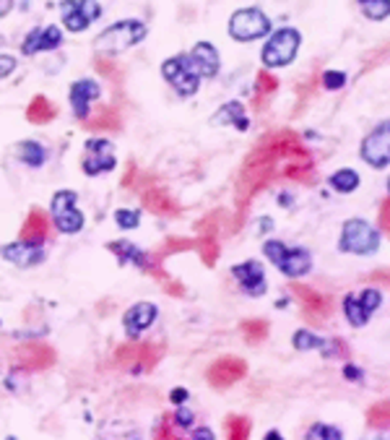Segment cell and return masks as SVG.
<instances>
[{
  "label": "cell",
  "mask_w": 390,
  "mask_h": 440,
  "mask_svg": "<svg viewBox=\"0 0 390 440\" xmlns=\"http://www.w3.org/2000/svg\"><path fill=\"white\" fill-rule=\"evenodd\" d=\"M0 253H3V258L6 261H11V264L21 266V269H29V266H37L45 261V248L42 245H32V242H11V245H3L0 248Z\"/></svg>",
  "instance_id": "obj_15"
},
{
  "label": "cell",
  "mask_w": 390,
  "mask_h": 440,
  "mask_svg": "<svg viewBox=\"0 0 390 440\" xmlns=\"http://www.w3.org/2000/svg\"><path fill=\"white\" fill-rule=\"evenodd\" d=\"M63 45V32L57 26H37L24 37L21 52L24 55H37V52H47V50H57Z\"/></svg>",
  "instance_id": "obj_12"
},
{
  "label": "cell",
  "mask_w": 390,
  "mask_h": 440,
  "mask_svg": "<svg viewBox=\"0 0 390 440\" xmlns=\"http://www.w3.org/2000/svg\"><path fill=\"white\" fill-rule=\"evenodd\" d=\"M193 438H214V432L203 427V430H195V432H193Z\"/></svg>",
  "instance_id": "obj_46"
},
{
  "label": "cell",
  "mask_w": 390,
  "mask_h": 440,
  "mask_svg": "<svg viewBox=\"0 0 390 440\" xmlns=\"http://www.w3.org/2000/svg\"><path fill=\"white\" fill-rule=\"evenodd\" d=\"M359 154L362 159L374 169H388L390 162V130H388V120H382L377 128L365 136L362 146H359Z\"/></svg>",
  "instance_id": "obj_7"
},
{
  "label": "cell",
  "mask_w": 390,
  "mask_h": 440,
  "mask_svg": "<svg viewBox=\"0 0 390 440\" xmlns=\"http://www.w3.org/2000/svg\"><path fill=\"white\" fill-rule=\"evenodd\" d=\"M307 438L310 440H341V430H335V427H328V424H312L310 430H307Z\"/></svg>",
  "instance_id": "obj_34"
},
{
  "label": "cell",
  "mask_w": 390,
  "mask_h": 440,
  "mask_svg": "<svg viewBox=\"0 0 390 440\" xmlns=\"http://www.w3.org/2000/svg\"><path fill=\"white\" fill-rule=\"evenodd\" d=\"M331 185H333V191H338V193H354L359 188V175L354 169L343 167L331 177Z\"/></svg>",
  "instance_id": "obj_26"
},
{
  "label": "cell",
  "mask_w": 390,
  "mask_h": 440,
  "mask_svg": "<svg viewBox=\"0 0 390 440\" xmlns=\"http://www.w3.org/2000/svg\"><path fill=\"white\" fill-rule=\"evenodd\" d=\"M326 342L320 337H315V334H310V331H297L294 334V346L299 349V352H307V349H318V346H323Z\"/></svg>",
  "instance_id": "obj_33"
},
{
  "label": "cell",
  "mask_w": 390,
  "mask_h": 440,
  "mask_svg": "<svg viewBox=\"0 0 390 440\" xmlns=\"http://www.w3.org/2000/svg\"><path fill=\"white\" fill-rule=\"evenodd\" d=\"M115 169V154L112 144L104 138H91L86 144V159H84V172L86 175H102Z\"/></svg>",
  "instance_id": "obj_9"
},
{
  "label": "cell",
  "mask_w": 390,
  "mask_h": 440,
  "mask_svg": "<svg viewBox=\"0 0 390 440\" xmlns=\"http://www.w3.org/2000/svg\"><path fill=\"white\" fill-rule=\"evenodd\" d=\"M11 11H13V0H0V18L8 16Z\"/></svg>",
  "instance_id": "obj_45"
},
{
  "label": "cell",
  "mask_w": 390,
  "mask_h": 440,
  "mask_svg": "<svg viewBox=\"0 0 390 440\" xmlns=\"http://www.w3.org/2000/svg\"><path fill=\"white\" fill-rule=\"evenodd\" d=\"M156 305L151 303H136L130 310L125 312V318H122V326H125V334L130 339H136L141 331L151 326L154 320H156Z\"/></svg>",
  "instance_id": "obj_16"
},
{
  "label": "cell",
  "mask_w": 390,
  "mask_h": 440,
  "mask_svg": "<svg viewBox=\"0 0 390 440\" xmlns=\"http://www.w3.org/2000/svg\"><path fill=\"white\" fill-rule=\"evenodd\" d=\"M169 399L175 401V404H185V399H188V391H185V388H175V391H172V396H169Z\"/></svg>",
  "instance_id": "obj_44"
},
{
  "label": "cell",
  "mask_w": 390,
  "mask_h": 440,
  "mask_svg": "<svg viewBox=\"0 0 390 440\" xmlns=\"http://www.w3.org/2000/svg\"><path fill=\"white\" fill-rule=\"evenodd\" d=\"M226 435L231 440H245L250 435V419L247 417H229L226 419Z\"/></svg>",
  "instance_id": "obj_30"
},
{
  "label": "cell",
  "mask_w": 390,
  "mask_h": 440,
  "mask_svg": "<svg viewBox=\"0 0 390 440\" xmlns=\"http://www.w3.org/2000/svg\"><path fill=\"white\" fill-rule=\"evenodd\" d=\"M268 32H271V18L260 9H242L237 13H231L229 18V37L237 42L260 40Z\"/></svg>",
  "instance_id": "obj_4"
},
{
  "label": "cell",
  "mask_w": 390,
  "mask_h": 440,
  "mask_svg": "<svg viewBox=\"0 0 390 440\" xmlns=\"http://www.w3.org/2000/svg\"><path fill=\"white\" fill-rule=\"evenodd\" d=\"M26 115H29V120L32 123H47L52 115H55V110H52V104L45 99V96H37L32 102V107L26 110Z\"/></svg>",
  "instance_id": "obj_28"
},
{
  "label": "cell",
  "mask_w": 390,
  "mask_h": 440,
  "mask_svg": "<svg viewBox=\"0 0 390 440\" xmlns=\"http://www.w3.org/2000/svg\"><path fill=\"white\" fill-rule=\"evenodd\" d=\"M343 376L349 378V380H359V378H362V370H357L354 365H346V368H343Z\"/></svg>",
  "instance_id": "obj_43"
},
{
  "label": "cell",
  "mask_w": 390,
  "mask_h": 440,
  "mask_svg": "<svg viewBox=\"0 0 390 440\" xmlns=\"http://www.w3.org/2000/svg\"><path fill=\"white\" fill-rule=\"evenodd\" d=\"M231 273H234L239 287L245 289L250 297H260L265 292V273H263V266L258 264V261H245V264L234 266Z\"/></svg>",
  "instance_id": "obj_13"
},
{
  "label": "cell",
  "mask_w": 390,
  "mask_h": 440,
  "mask_svg": "<svg viewBox=\"0 0 390 440\" xmlns=\"http://www.w3.org/2000/svg\"><path fill=\"white\" fill-rule=\"evenodd\" d=\"M50 235V216L42 208H32V214L26 216L24 227H21V240L32 242V245H42Z\"/></svg>",
  "instance_id": "obj_18"
},
{
  "label": "cell",
  "mask_w": 390,
  "mask_h": 440,
  "mask_svg": "<svg viewBox=\"0 0 390 440\" xmlns=\"http://www.w3.org/2000/svg\"><path fill=\"white\" fill-rule=\"evenodd\" d=\"M161 349L159 346H151V344H127V346H120L117 354H115V362H117L120 368L125 370H149L156 365L159 360Z\"/></svg>",
  "instance_id": "obj_8"
},
{
  "label": "cell",
  "mask_w": 390,
  "mask_h": 440,
  "mask_svg": "<svg viewBox=\"0 0 390 440\" xmlns=\"http://www.w3.org/2000/svg\"><path fill=\"white\" fill-rule=\"evenodd\" d=\"M382 232L374 230L365 219H349L341 227V240H338V250L341 253H354V256H372L374 250L380 248Z\"/></svg>",
  "instance_id": "obj_1"
},
{
  "label": "cell",
  "mask_w": 390,
  "mask_h": 440,
  "mask_svg": "<svg viewBox=\"0 0 390 440\" xmlns=\"http://www.w3.org/2000/svg\"><path fill=\"white\" fill-rule=\"evenodd\" d=\"M99 94H102V89H99V84L96 81H88V79H79L76 84L71 86V107H73V115L79 118V120H86L88 118V104L94 102V99H99Z\"/></svg>",
  "instance_id": "obj_14"
},
{
  "label": "cell",
  "mask_w": 390,
  "mask_h": 440,
  "mask_svg": "<svg viewBox=\"0 0 390 440\" xmlns=\"http://www.w3.org/2000/svg\"><path fill=\"white\" fill-rule=\"evenodd\" d=\"M161 76L167 79V84H172V89H175L180 96H193L200 86V79L190 68L188 55H177V57L164 60V63H161Z\"/></svg>",
  "instance_id": "obj_6"
},
{
  "label": "cell",
  "mask_w": 390,
  "mask_h": 440,
  "mask_svg": "<svg viewBox=\"0 0 390 440\" xmlns=\"http://www.w3.org/2000/svg\"><path fill=\"white\" fill-rule=\"evenodd\" d=\"M110 250H112V253H117L120 261H130V264L141 266V269H149V266H151V261H149V256H146L144 250L136 248V245H130V242H127V240L112 242Z\"/></svg>",
  "instance_id": "obj_22"
},
{
  "label": "cell",
  "mask_w": 390,
  "mask_h": 440,
  "mask_svg": "<svg viewBox=\"0 0 390 440\" xmlns=\"http://www.w3.org/2000/svg\"><path fill=\"white\" fill-rule=\"evenodd\" d=\"M79 3V11H81V16L86 18L88 24H94L96 18L102 16V6L96 3V0H76Z\"/></svg>",
  "instance_id": "obj_35"
},
{
  "label": "cell",
  "mask_w": 390,
  "mask_h": 440,
  "mask_svg": "<svg viewBox=\"0 0 390 440\" xmlns=\"http://www.w3.org/2000/svg\"><path fill=\"white\" fill-rule=\"evenodd\" d=\"M343 312H346V318H349L351 326H365L367 320H369V312L365 310V305L359 303V295H346L343 297Z\"/></svg>",
  "instance_id": "obj_25"
},
{
  "label": "cell",
  "mask_w": 390,
  "mask_h": 440,
  "mask_svg": "<svg viewBox=\"0 0 390 440\" xmlns=\"http://www.w3.org/2000/svg\"><path fill=\"white\" fill-rule=\"evenodd\" d=\"M294 295H297V300L302 303V310L307 318H312V320L328 318V312H331V300H328L326 295H320V292L304 287V284H297Z\"/></svg>",
  "instance_id": "obj_17"
},
{
  "label": "cell",
  "mask_w": 390,
  "mask_h": 440,
  "mask_svg": "<svg viewBox=\"0 0 390 440\" xmlns=\"http://www.w3.org/2000/svg\"><path fill=\"white\" fill-rule=\"evenodd\" d=\"M146 37V24L138 21V18H125V21H117L112 24L110 29H104L99 37H96V47L102 52H110V55H117L127 47H136L138 42Z\"/></svg>",
  "instance_id": "obj_2"
},
{
  "label": "cell",
  "mask_w": 390,
  "mask_h": 440,
  "mask_svg": "<svg viewBox=\"0 0 390 440\" xmlns=\"http://www.w3.org/2000/svg\"><path fill=\"white\" fill-rule=\"evenodd\" d=\"M362 11H365L367 18L382 21V18H388V13H390V3L388 0H365V3H362Z\"/></svg>",
  "instance_id": "obj_29"
},
{
  "label": "cell",
  "mask_w": 390,
  "mask_h": 440,
  "mask_svg": "<svg viewBox=\"0 0 390 440\" xmlns=\"http://www.w3.org/2000/svg\"><path fill=\"white\" fill-rule=\"evenodd\" d=\"M279 269L287 273L289 279H299V276H304L312 269V256L304 248H287L284 258L279 261Z\"/></svg>",
  "instance_id": "obj_19"
},
{
  "label": "cell",
  "mask_w": 390,
  "mask_h": 440,
  "mask_svg": "<svg viewBox=\"0 0 390 440\" xmlns=\"http://www.w3.org/2000/svg\"><path fill=\"white\" fill-rule=\"evenodd\" d=\"M369 424H374V427H385V424H388V401L374 404V407L369 409Z\"/></svg>",
  "instance_id": "obj_38"
},
{
  "label": "cell",
  "mask_w": 390,
  "mask_h": 440,
  "mask_svg": "<svg viewBox=\"0 0 390 440\" xmlns=\"http://www.w3.org/2000/svg\"><path fill=\"white\" fill-rule=\"evenodd\" d=\"M144 203L151 206V211H156V214H175V203H172V198L164 191L144 193Z\"/></svg>",
  "instance_id": "obj_27"
},
{
  "label": "cell",
  "mask_w": 390,
  "mask_h": 440,
  "mask_svg": "<svg viewBox=\"0 0 390 440\" xmlns=\"http://www.w3.org/2000/svg\"><path fill=\"white\" fill-rule=\"evenodd\" d=\"M188 60H190V68L195 71L198 79H214L219 73V50L211 45V42H198L195 47L188 52Z\"/></svg>",
  "instance_id": "obj_11"
},
{
  "label": "cell",
  "mask_w": 390,
  "mask_h": 440,
  "mask_svg": "<svg viewBox=\"0 0 390 440\" xmlns=\"http://www.w3.org/2000/svg\"><path fill=\"white\" fill-rule=\"evenodd\" d=\"M247 365L239 357H222L208 368V383L216 388H226V385L237 383L239 378H245Z\"/></svg>",
  "instance_id": "obj_10"
},
{
  "label": "cell",
  "mask_w": 390,
  "mask_h": 440,
  "mask_svg": "<svg viewBox=\"0 0 390 440\" xmlns=\"http://www.w3.org/2000/svg\"><path fill=\"white\" fill-rule=\"evenodd\" d=\"M18 159L24 162L26 167H42L47 159V149L37 141H24V144H18Z\"/></svg>",
  "instance_id": "obj_24"
},
{
  "label": "cell",
  "mask_w": 390,
  "mask_h": 440,
  "mask_svg": "<svg viewBox=\"0 0 390 440\" xmlns=\"http://www.w3.org/2000/svg\"><path fill=\"white\" fill-rule=\"evenodd\" d=\"M242 334L247 337V342H260L268 334V323L265 320H247V323H242Z\"/></svg>",
  "instance_id": "obj_32"
},
{
  "label": "cell",
  "mask_w": 390,
  "mask_h": 440,
  "mask_svg": "<svg viewBox=\"0 0 390 440\" xmlns=\"http://www.w3.org/2000/svg\"><path fill=\"white\" fill-rule=\"evenodd\" d=\"M388 227H390V219H388V198H385L380 208V232H388Z\"/></svg>",
  "instance_id": "obj_42"
},
{
  "label": "cell",
  "mask_w": 390,
  "mask_h": 440,
  "mask_svg": "<svg viewBox=\"0 0 390 440\" xmlns=\"http://www.w3.org/2000/svg\"><path fill=\"white\" fill-rule=\"evenodd\" d=\"M299 45H302V34L292 29V26H284L279 32H273L263 45V55H260L263 65L265 68H284L297 57Z\"/></svg>",
  "instance_id": "obj_3"
},
{
  "label": "cell",
  "mask_w": 390,
  "mask_h": 440,
  "mask_svg": "<svg viewBox=\"0 0 390 440\" xmlns=\"http://www.w3.org/2000/svg\"><path fill=\"white\" fill-rule=\"evenodd\" d=\"M79 196L73 191H60L52 196V206H50V216L60 232L65 235H76L84 230V214L76 206Z\"/></svg>",
  "instance_id": "obj_5"
},
{
  "label": "cell",
  "mask_w": 390,
  "mask_h": 440,
  "mask_svg": "<svg viewBox=\"0 0 390 440\" xmlns=\"http://www.w3.org/2000/svg\"><path fill=\"white\" fill-rule=\"evenodd\" d=\"M115 222L120 230H136L141 222V211H130V208H117L115 211Z\"/></svg>",
  "instance_id": "obj_31"
},
{
  "label": "cell",
  "mask_w": 390,
  "mask_h": 440,
  "mask_svg": "<svg viewBox=\"0 0 390 440\" xmlns=\"http://www.w3.org/2000/svg\"><path fill=\"white\" fill-rule=\"evenodd\" d=\"M13 71H16V57L8 52H0V79H8Z\"/></svg>",
  "instance_id": "obj_40"
},
{
  "label": "cell",
  "mask_w": 390,
  "mask_h": 440,
  "mask_svg": "<svg viewBox=\"0 0 390 440\" xmlns=\"http://www.w3.org/2000/svg\"><path fill=\"white\" fill-rule=\"evenodd\" d=\"M263 253H265V258H268L271 264L279 266V261L284 258V253H287V245H284V242H279V240H268L263 245Z\"/></svg>",
  "instance_id": "obj_37"
},
{
  "label": "cell",
  "mask_w": 390,
  "mask_h": 440,
  "mask_svg": "<svg viewBox=\"0 0 390 440\" xmlns=\"http://www.w3.org/2000/svg\"><path fill=\"white\" fill-rule=\"evenodd\" d=\"M18 362L29 370H45L55 362V352L47 344H26L18 349Z\"/></svg>",
  "instance_id": "obj_20"
},
{
  "label": "cell",
  "mask_w": 390,
  "mask_h": 440,
  "mask_svg": "<svg viewBox=\"0 0 390 440\" xmlns=\"http://www.w3.org/2000/svg\"><path fill=\"white\" fill-rule=\"evenodd\" d=\"M60 13H63V24H65V29H68V32L79 34V32H84V29L88 26L86 18L81 16L79 3H76V0H63V3H60Z\"/></svg>",
  "instance_id": "obj_23"
},
{
  "label": "cell",
  "mask_w": 390,
  "mask_h": 440,
  "mask_svg": "<svg viewBox=\"0 0 390 440\" xmlns=\"http://www.w3.org/2000/svg\"><path fill=\"white\" fill-rule=\"evenodd\" d=\"M172 419H175V422L180 424V427H190V424H193V419H195V417H193V412H188V409H177V412H175V417H172Z\"/></svg>",
  "instance_id": "obj_41"
},
{
  "label": "cell",
  "mask_w": 390,
  "mask_h": 440,
  "mask_svg": "<svg viewBox=\"0 0 390 440\" xmlns=\"http://www.w3.org/2000/svg\"><path fill=\"white\" fill-rule=\"evenodd\" d=\"M359 3H365V0H359Z\"/></svg>",
  "instance_id": "obj_47"
},
{
  "label": "cell",
  "mask_w": 390,
  "mask_h": 440,
  "mask_svg": "<svg viewBox=\"0 0 390 440\" xmlns=\"http://www.w3.org/2000/svg\"><path fill=\"white\" fill-rule=\"evenodd\" d=\"M359 303L365 305V310L372 315V312L382 305V295L377 289H365V292H359Z\"/></svg>",
  "instance_id": "obj_36"
},
{
  "label": "cell",
  "mask_w": 390,
  "mask_h": 440,
  "mask_svg": "<svg viewBox=\"0 0 390 440\" xmlns=\"http://www.w3.org/2000/svg\"><path fill=\"white\" fill-rule=\"evenodd\" d=\"M343 84H346V76H343L341 71H326L323 73V86L331 89V91L343 89Z\"/></svg>",
  "instance_id": "obj_39"
},
{
  "label": "cell",
  "mask_w": 390,
  "mask_h": 440,
  "mask_svg": "<svg viewBox=\"0 0 390 440\" xmlns=\"http://www.w3.org/2000/svg\"><path fill=\"white\" fill-rule=\"evenodd\" d=\"M211 123H216V125H237V130H247L245 107L239 102H226L222 110L211 118Z\"/></svg>",
  "instance_id": "obj_21"
}]
</instances>
